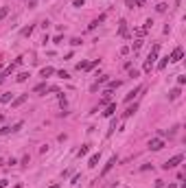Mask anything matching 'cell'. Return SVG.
Wrapping results in <instances>:
<instances>
[{"label": "cell", "mask_w": 186, "mask_h": 188, "mask_svg": "<svg viewBox=\"0 0 186 188\" xmlns=\"http://www.w3.org/2000/svg\"><path fill=\"white\" fill-rule=\"evenodd\" d=\"M142 90H145V88H142V85H138V88H134L132 92H129L127 96H125V101H127V103H129V101H134V96H136L138 92H142Z\"/></svg>", "instance_id": "6"}, {"label": "cell", "mask_w": 186, "mask_h": 188, "mask_svg": "<svg viewBox=\"0 0 186 188\" xmlns=\"http://www.w3.org/2000/svg\"><path fill=\"white\" fill-rule=\"evenodd\" d=\"M158 53H160V46H153L151 48V53H149V57H147V61H145V72H151V66H153V61L158 59Z\"/></svg>", "instance_id": "1"}, {"label": "cell", "mask_w": 186, "mask_h": 188, "mask_svg": "<svg viewBox=\"0 0 186 188\" xmlns=\"http://www.w3.org/2000/svg\"><path fill=\"white\" fill-rule=\"evenodd\" d=\"M140 46H142V40H134V44H132V48H134V50H138Z\"/></svg>", "instance_id": "24"}, {"label": "cell", "mask_w": 186, "mask_h": 188, "mask_svg": "<svg viewBox=\"0 0 186 188\" xmlns=\"http://www.w3.org/2000/svg\"><path fill=\"white\" fill-rule=\"evenodd\" d=\"M0 68H2V66H0Z\"/></svg>", "instance_id": "37"}, {"label": "cell", "mask_w": 186, "mask_h": 188, "mask_svg": "<svg viewBox=\"0 0 186 188\" xmlns=\"http://www.w3.org/2000/svg\"><path fill=\"white\" fill-rule=\"evenodd\" d=\"M180 94H182V92H180V88H175V90H171V94H169V99H171V101H175L177 96H180Z\"/></svg>", "instance_id": "17"}, {"label": "cell", "mask_w": 186, "mask_h": 188, "mask_svg": "<svg viewBox=\"0 0 186 188\" xmlns=\"http://www.w3.org/2000/svg\"><path fill=\"white\" fill-rule=\"evenodd\" d=\"M42 77H50V74H55V68H50V66H46V68H42Z\"/></svg>", "instance_id": "12"}, {"label": "cell", "mask_w": 186, "mask_h": 188, "mask_svg": "<svg viewBox=\"0 0 186 188\" xmlns=\"http://www.w3.org/2000/svg\"><path fill=\"white\" fill-rule=\"evenodd\" d=\"M7 184H9L7 179H0V188H7Z\"/></svg>", "instance_id": "31"}, {"label": "cell", "mask_w": 186, "mask_h": 188, "mask_svg": "<svg viewBox=\"0 0 186 188\" xmlns=\"http://www.w3.org/2000/svg\"><path fill=\"white\" fill-rule=\"evenodd\" d=\"M175 5H177V7H180V5H182V0H175Z\"/></svg>", "instance_id": "33"}, {"label": "cell", "mask_w": 186, "mask_h": 188, "mask_svg": "<svg viewBox=\"0 0 186 188\" xmlns=\"http://www.w3.org/2000/svg\"><path fill=\"white\" fill-rule=\"evenodd\" d=\"M116 88H121V81H118V79L107 81V90H116Z\"/></svg>", "instance_id": "13"}, {"label": "cell", "mask_w": 186, "mask_h": 188, "mask_svg": "<svg viewBox=\"0 0 186 188\" xmlns=\"http://www.w3.org/2000/svg\"><path fill=\"white\" fill-rule=\"evenodd\" d=\"M162 147H164V140H162V138H153V140H149V149H151V151H160Z\"/></svg>", "instance_id": "3"}, {"label": "cell", "mask_w": 186, "mask_h": 188, "mask_svg": "<svg viewBox=\"0 0 186 188\" xmlns=\"http://www.w3.org/2000/svg\"><path fill=\"white\" fill-rule=\"evenodd\" d=\"M57 74H59V77H61V79H70V74H68V72H66V70H59V72H57Z\"/></svg>", "instance_id": "25"}, {"label": "cell", "mask_w": 186, "mask_h": 188, "mask_svg": "<svg viewBox=\"0 0 186 188\" xmlns=\"http://www.w3.org/2000/svg\"><path fill=\"white\" fill-rule=\"evenodd\" d=\"M180 59H182V48H175L169 57V61H180Z\"/></svg>", "instance_id": "7"}, {"label": "cell", "mask_w": 186, "mask_h": 188, "mask_svg": "<svg viewBox=\"0 0 186 188\" xmlns=\"http://www.w3.org/2000/svg\"><path fill=\"white\" fill-rule=\"evenodd\" d=\"M22 125H24L22 120H20V123H15L13 127H11V134H15V131H20V129H22Z\"/></svg>", "instance_id": "21"}, {"label": "cell", "mask_w": 186, "mask_h": 188, "mask_svg": "<svg viewBox=\"0 0 186 188\" xmlns=\"http://www.w3.org/2000/svg\"><path fill=\"white\" fill-rule=\"evenodd\" d=\"M0 134H2V136H7V134H11V127H2V129H0Z\"/></svg>", "instance_id": "28"}, {"label": "cell", "mask_w": 186, "mask_h": 188, "mask_svg": "<svg viewBox=\"0 0 186 188\" xmlns=\"http://www.w3.org/2000/svg\"><path fill=\"white\" fill-rule=\"evenodd\" d=\"M70 44H72V46H79V44H81V37H72V40H70Z\"/></svg>", "instance_id": "27"}, {"label": "cell", "mask_w": 186, "mask_h": 188, "mask_svg": "<svg viewBox=\"0 0 186 188\" xmlns=\"http://www.w3.org/2000/svg\"><path fill=\"white\" fill-rule=\"evenodd\" d=\"M29 162H31V158H29V153L22 158V166H29Z\"/></svg>", "instance_id": "26"}, {"label": "cell", "mask_w": 186, "mask_h": 188, "mask_svg": "<svg viewBox=\"0 0 186 188\" xmlns=\"http://www.w3.org/2000/svg\"><path fill=\"white\" fill-rule=\"evenodd\" d=\"M11 99H13V94H11V92H7V94H2V96H0V101H2V103H11Z\"/></svg>", "instance_id": "16"}, {"label": "cell", "mask_w": 186, "mask_h": 188, "mask_svg": "<svg viewBox=\"0 0 186 188\" xmlns=\"http://www.w3.org/2000/svg\"><path fill=\"white\" fill-rule=\"evenodd\" d=\"M13 188H20V186H13Z\"/></svg>", "instance_id": "36"}, {"label": "cell", "mask_w": 186, "mask_h": 188, "mask_svg": "<svg viewBox=\"0 0 186 188\" xmlns=\"http://www.w3.org/2000/svg\"><path fill=\"white\" fill-rule=\"evenodd\" d=\"M7 13H9V7H2V9H0V20H5Z\"/></svg>", "instance_id": "22"}, {"label": "cell", "mask_w": 186, "mask_h": 188, "mask_svg": "<svg viewBox=\"0 0 186 188\" xmlns=\"http://www.w3.org/2000/svg\"><path fill=\"white\" fill-rule=\"evenodd\" d=\"M114 112H116V103H110L107 109L103 112V116H107V118H110V116H114Z\"/></svg>", "instance_id": "8"}, {"label": "cell", "mask_w": 186, "mask_h": 188, "mask_svg": "<svg viewBox=\"0 0 186 188\" xmlns=\"http://www.w3.org/2000/svg\"><path fill=\"white\" fill-rule=\"evenodd\" d=\"M136 109H138V107H136V103H134L132 107H127V109H125V112H123V118H129V116H132L134 112H136Z\"/></svg>", "instance_id": "11"}, {"label": "cell", "mask_w": 186, "mask_h": 188, "mask_svg": "<svg viewBox=\"0 0 186 188\" xmlns=\"http://www.w3.org/2000/svg\"><path fill=\"white\" fill-rule=\"evenodd\" d=\"M2 118H5V116H2V114H0V123H2Z\"/></svg>", "instance_id": "35"}, {"label": "cell", "mask_w": 186, "mask_h": 188, "mask_svg": "<svg viewBox=\"0 0 186 188\" xmlns=\"http://www.w3.org/2000/svg\"><path fill=\"white\" fill-rule=\"evenodd\" d=\"M2 81H5V77H0V83H2Z\"/></svg>", "instance_id": "34"}, {"label": "cell", "mask_w": 186, "mask_h": 188, "mask_svg": "<svg viewBox=\"0 0 186 188\" xmlns=\"http://www.w3.org/2000/svg\"><path fill=\"white\" fill-rule=\"evenodd\" d=\"M167 7H169V5H167V2H160V5H158V7H156V9H158V11H160V13H164V11H167Z\"/></svg>", "instance_id": "23"}, {"label": "cell", "mask_w": 186, "mask_h": 188, "mask_svg": "<svg viewBox=\"0 0 186 188\" xmlns=\"http://www.w3.org/2000/svg\"><path fill=\"white\" fill-rule=\"evenodd\" d=\"M118 33L123 35V37H127V22L121 20V26H118Z\"/></svg>", "instance_id": "10"}, {"label": "cell", "mask_w": 186, "mask_h": 188, "mask_svg": "<svg viewBox=\"0 0 186 188\" xmlns=\"http://www.w3.org/2000/svg\"><path fill=\"white\" fill-rule=\"evenodd\" d=\"M48 188H59V186H57V184H50V186H48Z\"/></svg>", "instance_id": "32"}, {"label": "cell", "mask_w": 186, "mask_h": 188, "mask_svg": "<svg viewBox=\"0 0 186 188\" xmlns=\"http://www.w3.org/2000/svg\"><path fill=\"white\" fill-rule=\"evenodd\" d=\"M169 64V57H164V59H160V64H158V70H164Z\"/></svg>", "instance_id": "19"}, {"label": "cell", "mask_w": 186, "mask_h": 188, "mask_svg": "<svg viewBox=\"0 0 186 188\" xmlns=\"http://www.w3.org/2000/svg\"><path fill=\"white\" fill-rule=\"evenodd\" d=\"M24 101H26V94H22V96H18L15 101H11V107H20V105L24 103Z\"/></svg>", "instance_id": "9"}, {"label": "cell", "mask_w": 186, "mask_h": 188, "mask_svg": "<svg viewBox=\"0 0 186 188\" xmlns=\"http://www.w3.org/2000/svg\"><path fill=\"white\" fill-rule=\"evenodd\" d=\"M85 66H88L85 61H79V64H77V70H85Z\"/></svg>", "instance_id": "29"}, {"label": "cell", "mask_w": 186, "mask_h": 188, "mask_svg": "<svg viewBox=\"0 0 186 188\" xmlns=\"http://www.w3.org/2000/svg\"><path fill=\"white\" fill-rule=\"evenodd\" d=\"M99 160H101V153H92V155H90V160H88V166L94 168L99 164Z\"/></svg>", "instance_id": "5"}, {"label": "cell", "mask_w": 186, "mask_h": 188, "mask_svg": "<svg viewBox=\"0 0 186 188\" xmlns=\"http://www.w3.org/2000/svg\"><path fill=\"white\" fill-rule=\"evenodd\" d=\"M29 79V72H20L18 77H15V81H20V83H22V81H26Z\"/></svg>", "instance_id": "18"}, {"label": "cell", "mask_w": 186, "mask_h": 188, "mask_svg": "<svg viewBox=\"0 0 186 188\" xmlns=\"http://www.w3.org/2000/svg\"><path fill=\"white\" fill-rule=\"evenodd\" d=\"M31 33H33V26H24V29H22V31H20V35H22V37H26V35H31Z\"/></svg>", "instance_id": "15"}, {"label": "cell", "mask_w": 186, "mask_h": 188, "mask_svg": "<svg viewBox=\"0 0 186 188\" xmlns=\"http://www.w3.org/2000/svg\"><path fill=\"white\" fill-rule=\"evenodd\" d=\"M114 164H116V155H112V158H110V162L105 164V166H103V171H101V175H107L110 171H112V166Z\"/></svg>", "instance_id": "4"}, {"label": "cell", "mask_w": 186, "mask_h": 188, "mask_svg": "<svg viewBox=\"0 0 186 188\" xmlns=\"http://www.w3.org/2000/svg\"><path fill=\"white\" fill-rule=\"evenodd\" d=\"M46 88H48L46 83H39V85H35V90H33V92H46Z\"/></svg>", "instance_id": "20"}, {"label": "cell", "mask_w": 186, "mask_h": 188, "mask_svg": "<svg viewBox=\"0 0 186 188\" xmlns=\"http://www.w3.org/2000/svg\"><path fill=\"white\" fill-rule=\"evenodd\" d=\"M182 160H184V155H182V153H177V155H173L171 160H167V162L162 164V168H167V171H169V168H175L177 164L182 162Z\"/></svg>", "instance_id": "2"}, {"label": "cell", "mask_w": 186, "mask_h": 188, "mask_svg": "<svg viewBox=\"0 0 186 188\" xmlns=\"http://www.w3.org/2000/svg\"><path fill=\"white\" fill-rule=\"evenodd\" d=\"M186 83V77H177V85H184Z\"/></svg>", "instance_id": "30"}, {"label": "cell", "mask_w": 186, "mask_h": 188, "mask_svg": "<svg viewBox=\"0 0 186 188\" xmlns=\"http://www.w3.org/2000/svg\"><path fill=\"white\" fill-rule=\"evenodd\" d=\"M88 151H90V144H83V147H81V149H79V158H83V155H88Z\"/></svg>", "instance_id": "14"}]
</instances>
